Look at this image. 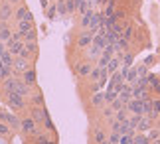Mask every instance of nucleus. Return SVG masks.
I'll list each match as a JSON object with an SVG mask.
<instances>
[{
  "label": "nucleus",
  "instance_id": "nucleus-34",
  "mask_svg": "<svg viewBox=\"0 0 160 144\" xmlns=\"http://www.w3.org/2000/svg\"><path fill=\"white\" fill-rule=\"evenodd\" d=\"M103 140H105V132H103V130H95V142L101 144Z\"/></svg>",
  "mask_w": 160,
  "mask_h": 144
},
{
  "label": "nucleus",
  "instance_id": "nucleus-36",
  "mask_svg": "<svg viewBox=\"0 0 160 144\" xmlns=\"http://www.w3.org/2000/svg\"><path fill=\"white\" fill-rule=\"evenodd\" d=\"M32 103L36 105V107H44V97H42V95H36L32 99Z\"/></svg>",
  "mask_w": 160,
  "mask_h": 144
},
{
  "label": "nucleus",
  "instance_id": "nucleus-8",
  "mask_svg": "<svg viewBox=\"0 0 160 144\" xmlns=\"http://www.w3.org/2000/svg\"><path fill=\"white\" fill-rule=\"evenodd\" d=\"M16 18L18 20H28V22H34V18H32V12H30L26 6H22V8H18L16 10Z\"/></svg>",
  "mask_w": 160,
  "mask_h": 144
},
{
  "label": "nucleus",
  "instance_id": "nucleus-31",
  "mask_svg": "<svg viewBox=\"0 0 160 144\" xmlns=\"http://www.w3.org/2000/svg\"><path fill=\"white\" fill-rule=\"evenodd\" d=\"M140 118H142V115H132V117H128V124H131V128H137V124L140 122Z\"/></svg>",
  "mask_w": 160,
  "mask_h": 144
},
{
  "label": "nucleus",
  "instance_id": "nucleus-18",
  "mask_svg": "<svg viewBox=\"0 0 160 144\" xmlns=\"http://www.w3.org/2000/svg\"><path fill=\"white\" fill-rule=\"evenodd\" d=\"M137 77H138V73H137V67H128V73L125 75V81L132 85L134 81H137Z\"/></svg>",
  "mask_w": 160,
  "mask_h": 144
},
{
  "label": "nucleus",
  "instance_id": "nucleus-7",
  "mask_svg": "<svg viewBox=\"0 0 160 144\" xmlns=\"http://www.w3.org/2000/svg\"><path fill=\"white\" fill-rule=\"evenodd\" d=\"M150 128H152V121L142 115V118H140V122L137 124V128H134V130H137V132H146V130H150Z\"/></svg>",
  "mask_w": 160,
  "mask_h": 144
},
{
  "label": "nucleus",
  "instance_id": "nucleus-28",
  "mask_svg": "<svg viewBox=\"0 0 160 144\" xmlns=\"http://www.w3.org/2000/svg\"><path fill=\"white\" fill-rule=\"evenodd\" d=\"M148 136H144L142 132L140 134H134V138H132V144H148Z\"/></svg>",
  "mask_w": 160,
  "mask_h": 144
},
{
  "label": "nucleus",
  "instance_id": "nucleus-21",
  "mask_svg": "<svg viewBox=\"0 0 160 144\" xmlns=\"http://www.w3.org/2000/svg\"><path fill=\"white\" fill-rule=\"evenodd\" d=\"M91 69H93V65H91V63H83V65L77 67V73H79V77H87V75L91 73Z\"/></svg>",
  "mask_w": 160,
  "mask_h": 144
},
{
  "label": "nucleus",
  "instance_id": "nucleus-43",
  "mask_svg": "<svg viewBox=\"0 0 160 144\" xmlns=\"http://www.w3.org/2000/svg\"><path fill=\"white\" fill-rule=\"evenodd\" d=\"M113 115H115V111H113V109H105V111H103V117H107V118H111Z\"/></svg>",
  "mask_w": 160,
  "mask_h": 144
},
{
  "label": "nucleus",
  "instance_id": "nucleus-3",
  "mask_svg": "<svg viewBox=\"0 0 160 144\" xmlns=\"http://www.w3.org/2000/svg\"><path fill=\"white\" fill-rule=\"evenodd\" d=\"M20 128H22L26 134H38V128H36V121H34L32 117L24 118V121H22V124H20Z\"/></svg>",
  "mask_w": 160,
  "mask_h": 144
},
{
  "label": "nucleus",
  "instance_id": "nucleus-11",
  "mask_svg": "<svg viewBox=\"0 0 160 144\" xmlns=\"http://www.w3.org/2000/svg\"><path fill=\"white\" fill-rule=\"evenodd\" d=\"M119 67H121V59L115 55V57L109 59V63L105 65V69H107V73H115V71H119Z\"/></svg>",
  "mask_w": 160,
  "mask_h": 144
},
{
  "label": "nucleus",
  "instance_id": "nucleus-15",
  "mask_svg": "<svg viewBox=\"0 0 160 144\" xmlns=\"http://www.w3.org/2000/svg\"><path fill=\"white\" fill-rule=\"evenodd\" d=\"M10 14H12L10 4H2V6H0V22H6L10 18Z\"/></svg>",
  "mask_w": 160,
  "mask_h": 144
},
{
  "label": "nucleus",
  "instance_id": "nucleus-25",
  "mask_svg": "<svg viewBox=\"0 0 160 144\" xmlns=\"http://www.w3.org/2000/svg\"><path fill=\"white\" fill-rule=\"evenodd\" d=\"M30 30H34V28H32V22H28V20H20V24H18V32L26 34V32H30Z\"/></svg>",
  "mask_w": 160,
  "mask_h": 144
},
{
  "label": "nucleus",
  "instance_id": "nucleus-35",
  "mask_svg": "<svg viewBox=\"0 0 160 144\" xmlns=\"http://www.w3.org/2000/svg\"><path fill=\"white\" fill-rule=\"evenodd\" d=\"M65 6H67V14H69V12H75V0H65Z\"/></svg>",
  "mask_w": 160,
  "mask_h": 144
},
{
  "label": "nucleus",
  "instance_id": "nucleus-37",
  "mask_svg": "<svg viewBox=\"0 0 160 144\" xmlns=\"http://www.w3.org/2000/svg\"><path fill=\"white\" fill-rule=\"evenodd\" d=\"M55 12H58V10H55V6H48V8H46L48 18H53V16H55Z\"/></svg>",
  "mask_w": 160,
  "mask_h": 144
},
{
  "label": "nucleus",
  "instance_id": "nucleus-45",
  "mask_svg": "<svg viewBox=\"0 0 160 144\" xmlns=\"http://www.w3.org/2000/svg\"><path fill=\"white\" fill-rule=\"evenodd\" d=\"M4 52V46H2V43H0V53H2Z\"/></svg>",
  "mask_w": 160,
  "mask_h": 144
},
{
  "label": "nucleus",
  "instance_id": "nucleus-5",
  "mask_svg": "<svg viewBox=\"0 0 160 144\" xmlns=\"http://www.w3.org/2000/svg\"><path fill=\"white\" fill-rule=\"evenodd\" d=\"M150 97V91L148 87H132V99H140V101H144V99Z\"/></svg>",
  "mask_w": 160,
  "mask_h": 144
},
{
  "label": "nucleus",
  "instance_id": "nucleus-13",
  "mask_svg": "<svg viewBox=\"0 0 160 144\" xmlns=\"http://www.w3.org/2000/svg\"><path fill=\"white\" fill-rule=\"evenodd\" d=\"M101 53H103V47L91 43V47H89V52H87V57L89 59H97V57H101Z\"/></svg>",
  "mask_w": 160,
  "mask_h": 144
},
{
  "label": "nucleus",
  "instance_id": "nucleus-44",
  "mask_svg": "<svg viewBox=\"0 0 160 144\" xmlns=\"http://www.w3.org/2000/svg\"><path fill=\"white\" fill-rule=\"evenodd\" d=\"M40 2H42V6H44V10L48 8V2H50V0H40Z\"/></svg>",
  "mask_w": 160,
  "mask_h": 144
},
{
  "label": "nucleus",
  "instance_id": "nucleus-42",
  "mask_svg": "<svg viewBox=\"0 0 160 144\" xmlns=\"http://www.w3.org/2000/svg\"><path fill=\"white\" fill-rule=\"evenodd\" d=\"M156 136H158V130H152V128H150V130H148V140H154Z\"/></svg>",
  "mask_w": 160,
  "mask_h": 144
},
{
  "label": "nucleus",
  "instance_id": "nucleus-32",
  "mask_svg": "<svg viewBox=\"0 0 160 144\" xmlns=\"http://www.w3.org/2000/svg\"><path fill=\"white\" fill-rule=\"evenodd\" d=\"M121 37H125V40L128 42L132 37V26H127L125 30H122V34H121Z\"/></svg>",
  "mask_w": 160,
  "mask_h": 144
},
{
  "label": "nucleus",
  "instance_id": "nucleus-4",
  "mask_svg": "<svg viewBox=\"0 0 160 144\" xmlns=\"http://www.w3.org/2000/svg\"><path fill=\"white\" fill-rule=\"evenodd\" d=\"M8 105L10 107H14V109H22L24 105V97L22 95H18V93H8Z\"/></svg>",
  "mask_w": 160,
  "mask_h": 144
},
{
  "label": "nucleus",
  "instance_id": "nucleus-17",
  "mask_svg": "<svg viewBox=\"0 0 160 144\" xmlns=\"http://www.w3.org/2000/svg\"><path fill=\"white\" fill-rule=\"evenodd\" d=\"M91 43H95V46H99V47L109 46V42H107L105 34H95V36H93V42H91Z\"/></svg>",
  "mask_w": 160,
  "mask_h": 144
},
{
  "label": "nucleus",
  "instance_id": "nucleus-20",
  "mask_svg": "<svg viewBox=\"0 0 160 144\" xmlns=\"http://www.w3.org/2000/svg\"><path fill=\"white\" fill-rule=\"evenodd\" d=\"M103 73H105V67H93V69H91V73H89V77L97 83V81L101 79V75H103Z\"/></svg>",
  "mask_w": 160,
  "mask_h": 144
},
{
  "label": "nucleus",
  "instance_id": "nucleus-2",
  "mask_svg": "<svg viewBox=\"0 0 160 144\" xmlns=\"http://www.w3.org/2000/svg\"><path fill=\"white\" fill-rule=\"evenodd\" d=\"M127 109H128V112H132V115H144L146 112L144 101H140V99H131V101L127 103Z\"/></svg>",
  "mask_w": 160,
  "mask_h": 144
},
{
  "label": "nucleus",
  "instance_id": "nucleus-1",
  "mask_svg": "<svg viewBox=\"0 0 160 144\" xmlns=\"http://www.w3.org/2000/svg\"><path fill=\"white\" fill-rule=\"evenodd\" d=\"M4 91L6 93H18V95L26 97L28 95V85L24 83V81H18L14 77H8V79H4Z\"/></svg>",
  "mask_w": 160,
  "mask_h": 144
},
{
  "label": "nucleus",
  "instance_id": "nucleus-16",
  "mask_svg": "<svg viewBox=\"0 0 160 144\" xmlns=\"http://www.w3.org/2000/svg\"><path fill=\"white\" fill-rule=\"evenodd\" d=\"M0 118H2V121H6L8 124H12V127H16V128L22 124L20 118H18V117H12V115H0Z\"/></svg>",
  "mask_w": 160,
  "mask_h": 144
},
{
  "label": "nucleus",
  "instance_id": "nucleus-30",
  "mask_svg": "<svg viewBox=\"0 0 160 144\" xmlns=\"http://www.w3.org/2000/svg\"><path fill=\"white\" fill-rule=\"evenodd\" d=\"M111 109H113V111L117 112V111H121V109H125V103H122V101H121V99H119V97H117V99H115V101H113V103H111Z\"/></svg>",
  "mask_w": 160,
  "mask_h": 144
},
{
  "label": "nucleus",
  "instance_id": "nucleus-9",
  "mask_svg": "<svg viewBox=\"0 0 160 144\" xmlns=\"http://www.w3.org/2000/svg\"><path fill=\"white\" fill-rule=\"evenodd\" d=\"M93 32H91V30H89V32H85V34H81V36H79V47H85V46H91V42H93Z\"/></svg>",
  "mask_w": 160,
  "mask_h": 144
},
{
  "label": "nucleus",
  "instance_id": "nucleus-46",
  "mask_svg": "<svg viewBox=\"0 0 160 144\" xmlns=\"http://www.w3.org/2000/svg\"><path fill=\"white\" fill-rule=\"evenodd\" d=\"M8 2H18V0H8Z\"/></svg>",
  "mask_w": 160,
  "mask_h": 144
},
{
  "label": "nucleus",
  "instance_id": "nucleus-22",
  "mask_svg": "<svg viewBox=\"0 0 160 144\" xmlns=\"http://www.w3.org/2000/svg\"><path fill=\"white\" fill-rule=\"evenodd\" d=\"M0 61H2L4 65H12V63H14V59H12V53L8 52V49H4V52L0 53Z\"/></svg>",
  "mask_w": 160,
  "mask_h": 144
},
{
  "label": "nucleus",
  "instance_id": "nucleus-29",
  "mask_svg": "<svg viewBox=\"0 0 160 144\" xmlns=\"http://www.w3.org/2000/svg\"><path fill=\"white\" fill-rule=\"evenodd\" d=\"M55 10H58V14H67L65 0H58V4H55Z\"/></svg>",
  "mask_w": 160,
  "mask_h": 144
},
{
  "label": "nucleus",
  "instance_id": "nucleus-38",
  "mask_svg": "<svg viewBox=\"0 0 160 144\" xmlns=\"http://www.w3.org/2000/svg\"><path fill=\"white\" fill-rule=\"evenodd\" d=\"M109 140L113 142V144H119V140H121V134H119V132H117V130H115V132L111 134V138H109Z\"/></svg>",
  "mask_w": 160,
  "mask_h": 144
},
{
  "label": "nucleus",
  "instance_id": "nucleus-12",
  "mask_svg": "<svg viewBox=\"0 0 160 144\" xmlns=\"http://www.w3.org/2000/svg\"><path fill=\"white\" fill-rule=\"evenodd\" d=\"M34 52H36V46L32 42H28L26 46L22 47V52H20V57H24V59H28V57H32L34 55Z\"/></svg>",
  "mask_w": 160,
  "mask_h": 144
},
{
  "label": "nucleus",
  "instance_id": "nucleus-27",
  "mask_svg": "<svg viewBox=\"0 0 160 144\" xmlns=\"http://www.w3.org/2000/svg\"><path fill=\"white\" fill-rule=\"evenodd\" d=\"M132 61H134V57H132V53H122V67H132Z\"/></svg>",
  "mask_w": 160,
  "mask_h": 144
},
{
  "label": "nucleus",
  "instance_id": "nucleus-39",
  "mask_svg": "<svg viewBox=\"0 0 160 144\" xmlns=\"http://www.w3.org/2000/svg\"><path fill=\"white\" fill-rule=\"evenodd\" d=\"M152 111H156L160 115V99H152Z\"/></svg>",
  "mask_w": 160,
  "mask_h": 144
},
{
  "label": "nucleus",
  "instance_id": "nucleus-40",
  "mask_svg": "<svg viewBox=\"0 0 160 144\" xmlns=\"http://www.w3.org/2000/svg\"><path fill=\"white\" fill-rule=\"evenodd\" d=\"M44 124H46V127H48V128L52 130V132H53V130H55V128H53V124H52V118H50V115H48V117L44 118Z\"/></svg>",
  "mask_w": 160,
  "mask_h": 144
},
{
  "label": "nucleus",
  "instance_id": "nucleus-33",
  "mask_svg": "<svg viewBox=\"0 0 160 144\" xmlns=\"http://www.w3.org/2000/svg\"><path fill=\"white\" fill-rule=\"evenodd\" d=\"M34 37H36V32H34V30H30V32L22 34V40H24V42H34Z\"/></svg>",
  "mask_w": 160,
  "mask_h": 144
},
{
  "label": "nucleus",
  "instance_id": "nucleus-24",
  "mask_svg": "<svg viewBox=\"0 0 160 144\" xmlns=\"http://www.w3.org/2000/svg\"><path fill=\"white\" fill-rule=\"evenodd\" d=\"M91 103H93V107H101V105L105 103V93H95L93 99H91Z\"/></svg>",
  "mask_w": 160,
  "mask_h": 144
},
{
  "label": "nucleus",
  "instance_id": "nucleus-14",
  "mask_svg": "<svg viewBox=\"0 0 160 144\" xmlns=\"http://www.w3.org/2000/svg\"><path fill=\"white\" fill-rule=\"evenodd\" d=\"M36 79H38V77H36L34 69H26V71H24V83H26V85H36Z\"/></svg>",
  "mask_w": 160,
  "mask_h": 144
},
{
  "label": "nucleus",
  "instance_id": "nucleus-41",
  "mask_svg": "<svg viewBox=\"0 0 160 144\" xmlns=\"http://www.w3.org/2000/svg\"><path fill=\"white\" fill-rule=\"evenodd\" d=\"M6 134H8V127L4 122H0V136H6Z\"/></svg>",
  "mask_w": 160,
  "mask_h": 144
},
{
  "label": "nucleus",
  "instance_id": "nucleus-26",
  "mask_svg": "<svg viewBox=\"0 0 160 144\" xmlns=\"http://www.w3.org/2000/svg\"><path fill=\"white\" fill-rule=\"evenodd\" d=\"M26 59H24V57H20V59H16L14 61V63H12V67H16V69L14 71H26Z\"/></svg>",
  "mask_w": 160,
  "mask_h": 144
},
{
  "label": "nucleus",
  "instance_id": "nucleus-23",
  "mask_svg": "<svg viewBox=\"0 0 160 144\" xmlns=\"http://www.w3.org/2000/svg\"><path fill=\"white\" fill-rule=\"evenodd\" d=\"M117 97H119V91H117V89H107V91H105V103L111 105Z\"/></svg>",
  "mask_w": 160,
  "mask_h": 144
},
{
  "label": "nucleus",
  "instance_id": "nucleus-10",
  "mask_svg": "<svg viewBox=\"0 0 160 144\" xmlns=\"http://www.w3.org/2000/svg\"><path fill=\"white\" fill-rule=\"evenodd\" d=\"M48 115H50V112H48L44 107H36V109H32V115H30V117H32L34 121H44Z\"/></svg>",
  "mask_w": 160,
  "mask_h": 144
},
{
  "label": "nucleus",
  "instance_id": "nucleus-47",
  "mask_svg": "<svg viewBox=\"0 0 160 144\" xmlns=\"http://www.w3.org/2000/svg\"><path fill=\"white\" fill-rule=\"evenodd\" d=\"M0 144H6V142H4V140H0Z\"/></svg>",
  "mask_w": 160,
  "mask_h": 144
},
{
  "label": "nucleus",
  "instance_id": "nucleus-6",
  "mask_svg": "<svg viewBox=\"0 0 160 144\" xmlns=\"http://www.w3.org/2000/svg\"><path fill=\"white\" fill-rule=\"evenodd\" d=\"M22 47H24L22 40H8V52H10V53H16V55H20Z\"/></svg>",
  "mask_w": 160,
  "mask_h": 144
},
{
  "label": "nucleus",
  "instance_id": "nucleus-19",
  "mask_svg": "<svg viewBox=\"0 0 160 144\" xmlns=\"http://www.w3.org/2000/svg\"><path fill=\"white\" fill-rule=\"evenodd\" d=\"M10 36H12V32L8 28H6V24L4 22H0V40L2 42H8L10 40Z\"/></svg>",
  "mask_w": 160,
  "mask_h": 144
}]
</instances>
